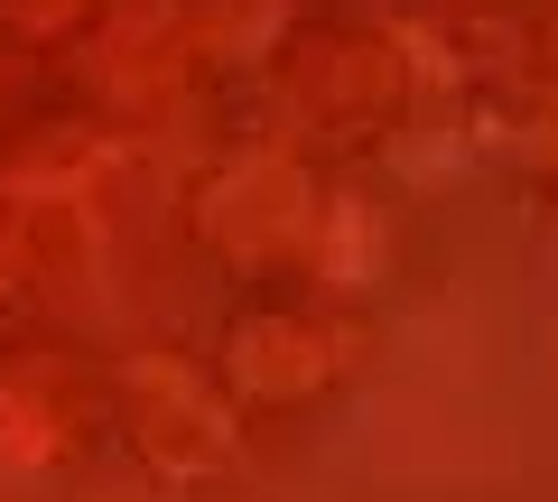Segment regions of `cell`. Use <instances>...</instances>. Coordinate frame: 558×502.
<instances>
[{
	"mask_svg": "<svg viewBox=\"0 0 558 502\" xmlns=\"http://www.w3.org/2000/svg\"><path fill=\"white\" fill-rule=\"evenodd\" d=\"M0 10H10L28 38H57V28H75V20H84V0H0Z\"/></svg>",
	"mask_w": 558,
	"mask_h": 502,
	"instance_id": "cell-6",
	"label": "cell"
},
{
	"mask_svg": "<svg viewBox=\"0 0 558 502\" xmlns=\"http://www.w3.org/2000/svg\"><path fill=\"white\" fill-rule=\"evenodd\" d=\"M354 344L363 335L336 317V307H252V317L223 335L215 382L242 391V401H317V391L344 382Z\"/></svg>",
	"mask_w": 558,
	"mask_h": 502,
	"instance_id": "cell-2",
	"label": "cell"
},
{
	"mask_svg": "<svg viewBox=\"0 0 558 502\" xmlns=\"http://www.w3.org/2000/svg\"><path fill=\"white\" fill-rule=\"evenodd\" d=\"M75 456V401L57 391V372H10L0 382V465L47 475Z\"/></svg>",
	"mask_w": 558,
	"mask_h": 502,
	"instance_id": "cell-4",
	"label": "cell"
},
{
	"mask_svg": "<svg viewBox=\"0 0 558 502\" xmlns=\"http://www.w3.org/2000/svg\"><path fill=\"white\" fill-rule=\"evenodd\" d=\"M28 280H38V252H28V233L10 215H0V317H10V307L28 298Z\"/></svg>",
	"mask_w": 558,
	"mask_h": 502,
	"instance_id": "cell-5",
	"label": "cell"
},
{
	"mask_svg": "<svg viewBox=\"0 0 558 502\" xmlns=\"http://www.w3.org/2000/svg\"><path fill=\"white\" fill-rule=\"evenodd\" d=\"M196 215L215 233V252H233V261H299V252H317V186L299 177V159H270V149L233 159L205 186Z\"/></svg>",
	"mask_w": 558,
	"mask_h": 502,
	"instance_id": "cell-3",
	"label": "cell"
},
{
	"mask_svg": "<svg viewBox=\"0 0 558 502\" xmlns=\"http://www.w3.org/2000/svg\"><path fill=\"white\" fill-rule=\"evenodd\" d=\"M121 438L159 483H223L242 465V428H233V391L215 382L205 354L149 344L121 363Z\"/></svg>",
	"mask_w": 558,
	"mask_h": 502,
	"instance_id": "cell-1",
	"label": "cell"
}]
</instances>
